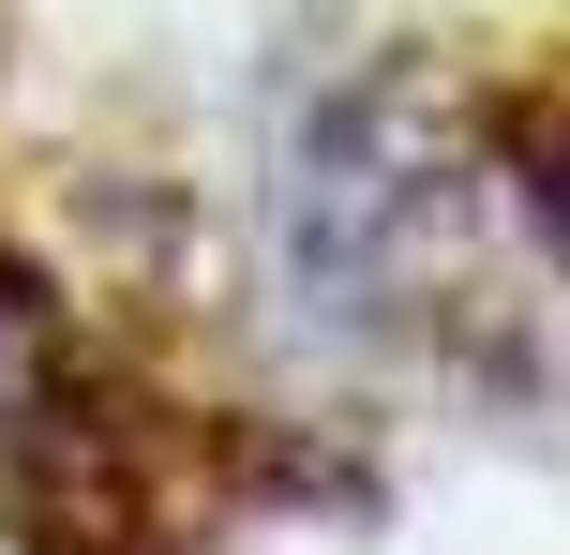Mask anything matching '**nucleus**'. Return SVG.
<instances>
[{
  "label": "nucleus",
  "instance_id": "f03ea898",
  "mask_svg": "<svg viewBox=\"0 0 570 555\" xmlns=\"http://www.w3.org/2000/svg\"><path fill=\"white\" fill-rule=\"evenodd\" d=\"M405 210H421V136L391 120V90L315 106L301 150H285V270H301V300L331 330H375V316H391Z\"/></svg>",
  "mask_w": 570,
  "mask_h": 555
},
{
  "label": "nucleus",
  "instance_id": "7ed1b4c3",
  "mask_svg": "<svg viewBox=\"0 0 570 555\" xmlns=\"http://www.w3.org/2000/svg\"><path fill=\"white\" fill-rule=\"evenodd\" d=\"M495 166H511L525 226L570 256V76H541V90H511V106H495Z\"/></svg>",
  "mask_w": 570,
  "mask_h": 555
},
{
  "label": "nucleus",
  "instance_id": "f257e3e1",
  "mask_svg": "<svg viewBox=\"0 0 570 555\" xmlns=\"http://www.w3.org/2000/svg\"><path fill=\"white\" fill-rule=\"evenodd\" d=\"M240 450L196 406H150L120 360H46L0 406V541L16 555H180L210 496H240Z\"/></svg>",
  "mask_w": 570,
  "mask_h": 555
},
{
  "label": "nucleus",
  "instance_id": "20e7f679",
  "mask_svg": "<svg viewBox=\"0 0 570 555\" xmlns=\"http://www.w3.org/2000/svg\"><path fill=\"white\" fill-rule=\"evenodd\" d=\"M46 360H76V316H60V286L16 256V240H0V406H16Z\"/></svg>",
  "mask_w": 570,
  "mask_h": 555
}]
</instances>
